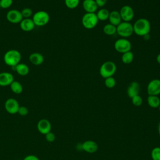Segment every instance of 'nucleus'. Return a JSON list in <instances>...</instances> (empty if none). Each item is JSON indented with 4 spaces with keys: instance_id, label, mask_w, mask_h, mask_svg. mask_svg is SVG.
Masks as SVG:
<instances>
[{
    "instance_id": "nucleus-1",
    "label": "nucleus",
    "mask_w": 160,
    "mask_h": 160,
    "mask_svg": "<svg viewBox=\"0 0 160 160\" xmlns=\"http://www.w3.org/2000/svg\"><path fill=\"white\" fill-rule=\"evenodd\" d=\"M132 26L134 33L139 36L148 34L151 31V24L146 18L138 19L135 21Z\"/></svg>"
},
{
    "instance_id": "nucleus-2",
    "label": "nucleus",
    "mask_w": 160,
    "mask_h": 160,
    "mask_svg": "<svg viewBox=\"0 0 160 160\" xmlns=\"http://www.w3.org/2000/svg\"><path fill=\"white\" fill-rule=\"evenodd\" d=\"M21 59V54L19 51L16 49H11L8 51L4 55V63L11 67L14 68L20 63Z\"/></svg>"
},
{
    "instance_id": "nucleus-3",
    "label": "nucleus",
    "mask_w": 160,
    "mask_h": 160,
    "mask_svg": "<svg viewBox=\"0 0 160 160\" xmlns=\"http://www.w3.org/2000/svg\"><path fill=\"white\" fill-rule=\"evenodd\" d=\"M116 71V64L111 61H108L103 62L99 68V74L104 79L112 76Z\"/></svg>"
},
{
    "instance_id": "nucleus-4",
    "label": "nucleus",
    "mask_w": 160,
    "mask_h": 160,
    "mask_svg": "<svg viewBox=\"0 0 160 160\" xmlns=\"http://www.w3.org/2000/svg\"><path fill=\"white\" fill-rule=\"evenodd\" d=\"M116 33L122 38L131 36L133 33V26L129 22L122 21L116 26Z\"/></svg>"
},
{
    "instance_id": "nucleus-5",
    "label": "nucleus",
    "mask_w": 160,
    "mask_h": 160,
    "mask_svg": "<svg viewBox=\"0 0 160 160\" xmlns=\"http://www.w3.org/2000/svg\"><path fill=\"white\" fill-rule=\"evenodd\" d=\"M98 19L96 13H88L84 14L82 18V24L88 29H93L96 26L98 23Z\"/></svg>"
},
{
    "instance_id": "nucleus-6",
    "label": "nucleus",
    "mask_w": 160,
    "mask_h": 160,
    "mask_svg": "<svg viewBox=\"0 0 160 160\" xmlns=\"http://www.w3.org/2000/svg\"><path fill=\"white\" fill-rule=\"evenodd\" d=\"M32 19L35 26H44L49 22L50 16L46 11H39L34 14Z\"/></svg>"
},
{
    "instance_id": "nucleus-7",
    "label": "nucleus",
    "mask_w": 160,
    "mask_h": 160,
    "mask_svg": "<svg viewBox=\"0 0 160 160\" xmlns=\"http://www.w3.org/2000/svg\"><path fill=\"white\" fill-rule=\"evenodd\" d=\"M114 47L116 51L123 54L131 51V43L128 39L122 38L117 39L115 41Z\"/></svg>"
},
{
    "instance_id": "nucleus-8",
    "label": "nucleus",
    "mask_w": 160,
    "mask_h": 160,
    "mask_svg": "<svg viewBox=\"0 0 160 160\" xmlns=\"http://www.w3.org/2000/svg\"><path fill=\"white\" fill-rule=\"evenodd\" d=\"M147 92L148 95L158 96L160 94V79H154L148 84Z\"/></svg>"
},
{
    "instance_id": "nucleus-9",
    "label": "nucleus",
    "mask_w": 160,
    "mask_h": 160,
    "mask_svg": "<svg viewBox=\"0 0 160 160\" xmlns=\"http://www.w3.org/2000/svg\"><path fill=\"white\" fill-rule=\"evenodd\" d=\"M119 13L121 17V19L125 22L131 21L134 16V10L131 6L128 5L122 6L119 11Z\"/></svg>"
},
{
    "instance_id": "nucleus-10",
    "label": "nucleus",
    "mask_w": 160,
    "mask_h": 160,
    "mask_svg": "<svg viewBox=\"0 0 160 160\" xmlns=\"http://www.w3.org/2000/svg\"><path fill=\"white\" fill-rule=\"evenodd\" d=\"M6 19L12 24H18L21 22L23 18L21 11L17 9H11L7 12Z\"/></svg>"
},
{
    "instance_id": "nucleus-11",
    "label": "nucleus",
    "mask_w": 160,
    "mask_h": 160,
    "mask_svg": "<svg viewBox=\"0 0 160 160\" xmlns=\"http://www.w3.org/2000/svg\"><path fill=\"white\" fill-rule=\"evenodd\" d=\"M19 104L18 101L14 98L8 99L4 103V108L6 111L11 114L18 113Z\"/></svg>"
},
{
    "instance_id": "nucleus-12",
    "label": "nucleus",
    "mask_w": 160,
    "mask_h": 160,
    "mask_svg": "<svg viewBox=\"0 0 160 160\" xmlns=\"http://www.w3.org/2000/svg\"><path fill=\"white\" fill-rule=\"evenodd\" d=\"M37 129L40 133L45 135L51 131V124L49 120L46 119H41L37 124Z\"/></svg>"
},
{
    "instance_id": "nucleus-13",
    "label": "nucleus",
    "mask_w": 160,
    "mask_h": 160,
    "mask_svg": "<svg viewBox=\"0 0 160 160\" xmlns=\"http://www.w3.org/2000/svg\"><path fill=\"white\" fill-rule=\"evenodd\" d=\"M13 75L9 72H0V86H8L14 81Z\"/></svg>"
},
{
    "instance_id": "nucleus-14",
    "label": "nucleus",
    "mask_w": 160,
    "mask_h": 160,
    "mask_svg": "<svg viewBox=\"0 0 160 160\" xmlns=\"http://www.w3.org/2000/svg\"><path fill=\"white\" fill-rule=\"evenodd\" d=\"M82 150L88 153H94L98 149V144L92 140H87L82 143Z\"/></svg>"
},
{
    "instance_id": "nucleus-15",
    "label": "nucleus",
    "mask_w": 160,
    "mask_h": 160,
    "mask_svg": "<svg viewBox=\"0 0 160 160\" xmlns=\"http://www.w3.org/2000/svg\"><path fill=\"white\" fill-rule=\"evenodd\" d=\"M140 91V85L136 81L131 82L128 87L127 89V94L130 98H132V97L139 95Z\"/></svg>"
},
{
    "instance_id": "nucleus-16",
    "label": "nucleus",
    "mask_w": 160,
    "mask_h": 160,
    "mask_svg": "<svg viewBox=\"0 0 160 160\" xmlns=\"http://www.w3.org/2000/svg\"><path fill=\"white\" fill-rule=\"evenodd\" d=\"M82 7L84 11L88 13H95L98 8L94 0H84Z\"/></svg>"
},
{
    "instance_id": "nucleus-17",
    "label": "nucleus",
    "mask_w": 160,
    "mask_h": 160,
    "mask_svg": "<svg viewBox=\"0 0 160 160\" xmlns=\"http://www.w3.org/2000/svg\"><path fill=\"white\" fill-rule=\"evenodd\" d=\"M20 28L21 29L26 32H29L34 29L35 28V24L32 19L24 18L21 21Z\"/></svg>"
},
{
    "instance_id": "nucleus-18",
    "label": "nucleus",
    "mask_w": 160,
    "mask_h": 160,
    "mask_svg": "<svg viewBox=\"0 0 160 160\" xmlns=\"http://www.w3.org/2000/svg\"><path fill=\"white\" fill-rule=\"evenodd\" d=\"M108 19H109V23L115 26H117L122 22V19H121V17L119 11H115V10L112 11L111 12H109V16Z\"/></svg>"
},
{
    "instance_id": "nucleus-19",
    "label": "nucleus",
    "mask_w": 160,
    "mask_h": 160,
    "mask_svg": "<svg viewBox=\"0 0 160 160\" xmlns=\"http://www.w3.org/2000/svg\"><path fill=\"white\" fill-rule=\"evenodd\" d=\"M29 59L32 64L36 66L42 64L44 60L43 56L39 52H32L31 54L29 57Z\"/></svg>"
},
{
    "instance_id": "nucleus-20",
    "label": "nucleus",
    "mask_w": 160,
    "mask_h": 160,
    "mask_svg": "<svg viewBox=\"0 0 160 160\" xmlns=\"http://www.w3.org/2000/svg\"><path fill=\"white\" fill-rule=\"evenodd\" d=\"M16 72L20 76H26L29 72V68L28 65L24 63H19L14 67Z\"/></svg>"
},
{
    "instance_id": "nucleus-21",
    "label": "nucleus",
    "mask_w": 160,
    "mask_h": 160,
    "mask_svg": "<svg viewBox=\"0 0 160 160\" xmlns=\"http://www.w3.org/2000/svg\"><path fill=\"white\" fill-rule=\"evenodd\" d=\"M147 101L151 108H157L160 106V99L158 96L149 95L147 98Z\"/></svg>"
},
{
    "instance_id": "nucleus-22",
    "label": "nucleus",
    "mask_w": 160,
    "mask_h": 160,
    "mask_svg": "<svg viewBox=\"0 0 160 160\" xmlns=\"http://www.w3.org/2000/svg\"><path fill=\"white\" fill-rule=\"evenodd\" d=\"M109 11L105 9V8H101L98 11V12L96 13L97 18L98 20L100 21H106L108 19L109 16Z\"/></svg>"
},
{
    "instance_id": "nucleus-23",
    "label": "nucleus",
    "mask_w": 160,
    "mask_h": 160,
    "mask_svg": "<svg viewBox=\"0 0 160 160\" xmlns=\"http://www.w3.org/2000/svg\"><path fill=\"white\" fill-rule=\"evenodd\" d=\"M10 88L14 94H21L22 92L23 88L22 84L18 81H14L10 84Z\"/></svg>"
},
{
    "instance_id": "nucleus-24",
    "label": "nucleus",
    "mask_w": 160,
    "mask_h": 160,
    "mask_svg": "<svg viewBox=\"0 0 160 160\" xmlns=\"http://www.w3.org/2000/svg\"><path fill=\"white\" fill-rule=\"evenodd\" d=\"M133 59H134V54L131 51L123 53L121 57V60L122 62L126 64H131L132 62Z\"/></svg>"
},
{
    "instance_id": "nucleus-25",
    "label": "nucleus",
    "mask_w": 160,
    "mask_h": 160,
    "mask_svg": "<svg viewBox=\"0 0 160 160\" xmlns=\"http://www.w3.org/2000/svg\"><path fill=\"white\" fill-rule=\"evenodd\" d=\"M103 32L108 36H112L116 33V26L108 23L103 27Z\"/></svg>"
},
{
    "instance_id": "nucleus-26",
    "label": "nucleus",
    "mask_w": 160,
    "mask_h": 160,
    "mask_svg": "<svg viewBox=\"0 0 160 160\" xmlns=\"http://www.w3.org/2000/svg\"><path fill=\"white\" fill-rule=\"evenodd\" d=\"M80 0H64V3L66 7L69 9H73L76 8L79 4Z\"/></svg>"
},
{
    "instance_id": "nucleus-27",
    "label": "nucleus",
    "mask_w": 160,
    "mask_h": 160,
    "mask_svg": "<svg viewBox=\"0 0 160 160\" xmlns=\"http://www.w3.org/2000/svg\"><path fill=\"white\" fill-rule=\"evenodd\" d=\"M116 79L112 76L109 77V78H107L105 79L104 84H105L106 87L109 89L113 88L116 86Z\"/></svg>"
},
{
    "instance_id": "nucleus-28",
    "label": "nucleus",
    "mask_w": 160,
    "mask_h": 160,
    "mask_svg": "<svg viewBox=\"0 0 160 160\" xmlns=\"http://www.w3.org/2000/svg\"><path fill=\"white\" fill-rule=\"evenodd\" d=\"M151 156L152 160H160V147L153 148L151 151Z\"/></svg>"
},
{
    "instance_id": "nucleus-29",
    "label": "nucleus",
    "mask_w": 160,
    "mask_h": 160,
    "mask_svg": "<svg viewBox=\"0 0 160 160\" xmlns=\"http://www.w3.org/2000/svg\"><path fill=\"white\" fill-rule=\"evenodd\" d=\"M21 14H22V16L23 19H24V18H30V17L32 14V11L29 8H24L21 11Z\"/></svg>"
},
{
    "instance_id": "nucleus-30",
    "label": "nucleus",
    "mask_w": 160,
    "mask_h": 160,
    "mask_svg": "<svg viewBox=\"0 0 160 160\" xmlns=\"http://www.w3.org/2000/svg\"><path fill=\"white\" fill-rule=\"evenodd\" d=\"M132 103L135 106H140L142 104V99L139 95H136L131 98Z\"/></svg>"
},
{
    "instance_id": "nucleus-31",
    "label": "nucleus",
    "mask_w": 160,
    "mask_h": 160,
    "mask_svg": "<svg viewBox=\"0 0 160 160\" xmlns=\"http://www.w3.org/2000/svg\"><path fill=\"white\" fill-rule=\"evenodd\" d=\"M13 0H1V8L2 9H8L12 4Z\"/></svg>"
},
{
    "instance_id": "nucleus-32",
    "label": "nucleus",
    "mask_w": 160,
    "mask_h": 160,
    "mask_svg": "<svg viewBox=\"0 0 160 160\" xmlns=\"http://www.w3.org/2000/svg\"><path fill=\"white\" fill-rule=\"evenodd\" d=\"M28 112H29V111L26 107H25L24 106H19L18 111V113L19 114H20L22 116H26L28 114Z\"/></svg>"
},
{
    "instance_id": "nucleus-33",
    "label": "nucleus",
    "mask_w": 160,
    "mask_h": 160,
    "mask_svg": "<svg viewBox=\"0 0 160 160\" xmlns=\"http://www.w3.org/2000/svg\"><path fill=\"white\" fill-rule=\"evenodd\" d=\"M45 138L48 142H52L54 141V140L56 139V136L53 132L50 131L45 134Z\"/></svg>"
},
{
    "instance_id": "nucleus-34",
    "label": "nucleus",
    "mask_w": 160,
    "mask_h": 160,
    "mask_svg": "<svg viewBox=\"0 0 160 160\" xmlns=\"http://www.w3.org/2000/svg\"><path fill=\"white\" fill-rule=\"evenodd\" d=\"M98 7L102 8L103 7L107 2V0H94Z\"/></svg>"
},
{
    "instance_id": "nucleus-35",
    "label": "nucleus",
    "mask_w": 160,
    "mask_h": 160,
    "mask_svg": "<svg viewBox=\"0 0 160 160\" xmlns=\"http://www.w3.org/2000/svg\"><path fill=\"white\" fill-rule=\"evenodd\" d=\"M23 160H39V159L35 155L33 154H30L26 156Z\"/></svg>"
},
{
    "instance_id": "nucleus-36",
    "label": "nucleus",
    "mask_w": 160,
    "mask_h": 160,
    "mask_svg": "<svg viewBox=\"0 0 160 160\" xmlns=\"http://www.w3.org/2000/svg\"><path fill=\"white\" fill-rule=\"evenodd\" d=\"M76 148L79 151H81V150H82V143L81 144H78L77 146H76Z\"/></svg>"
},
{
    "instance_id": "nucleus-37",
    "label": "nucleus",
    "mask_w": 160,
    "mask_h": 160,
    "mask_svg": "<svg viewBox=\"0 0 160 160\" xmlns=\"http://www.w3.org/2000/svg\"><path fill=\"white\" fill-rule=\"evenodd\" d=\"M156 61H157L158 63L160 64V53L159 54H158V56H156Z\"/></svg>"
},
{
    "instance_id": "nucleus-38",
    "label": "nucleus",
    "mask_w": 160,
    "mask_h": 160,
    "mask_svg": "<svg viewBox=\"0 0 160 160\" xmlns=\"http://www.w3.org/2000/svg\"><path fill=\"white\" fill-rule=\"evenodd\" d=\"M142 37H144V39H149V38H150V36H149V34H146V35H145V36H144Z\"/></svg>"
},
{
    "instance_id": "nucleus-39",
    "label": "nucleus",
    "mask_w": 160,
    "mask_h": 160,
    "mask_svg": "<svg viewBox=\"0 0 160 160\" xmlns=\"http://www.w3.org/2000/svg\"><path fill=\"white\" fill-rule=\"evenodd\" d=\"M158 133H159V135L160 136V122H159V125H158Z\"/></svg>"
},
{
    "instance_id": "nucleus-40",
    "label": "nucleus",
    "mask_w": 160,
    "mask_h": 160,
    "mask_svg": "<svg viewBox=\"0 0 160 160\" xmlns=\"http://www.w3.org/2000/svg\"><path fill=\"white\" fill-rule=\"evenodd\" d=\"M159 111H160V106H159Z\"/></svg>"
},
{
    "instance_id": "nucleus-41",
    "label": "nucleus",
    "mask_w": 160,
    "mask_h": 160,
    "mask_svg": "<svg viewBox=\"0 0 160 160\" xmlns=\"http://www.w3.org/2000/svg\"><path fill=\"white\" fill-rule=\"evenodd\" d=\"M0 1H1V0H0ZM0 8H1V4H0Z\"/></svg>"
}]
</instances>
